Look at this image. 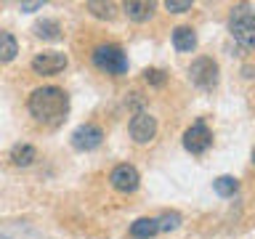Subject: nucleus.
I'll use <instances>...</instances> for the list:
<instances>
[{
	"mask_svg": "<svg viewBox=\"0 0 255 239\" xmlns=\"http://www.w3.org/2000/svg\"><path fill=\"white\" fill-rule=\"evenodd\" d=\"M27 109L29 115L43 125H59L69 112V96L64 88L56 85H43L35 88L27 99Z\"/></svg>",
	"mask_w": 255,
	"mask_h": 239,
	"instance_id": "1",
	"label": "nucleus"
},
{
	"mask_svg": "<svg viewBox=\"0 0 255 239\" xmlns=\"http://www.w3.org/2000/svg\"><path fill=\"white\" fill-rule=\"evenodd\" d=\"M229 29L234 40L247 51H255V11L250 5H237L231 8L229 16Z\"/></svg>",
	"mask_w": 255,
	"mask_h": 239,
	"instance_id": "2",
	"label": "nucleus"
},
{
	"mask_svg": "<svg viewBox=\"0 0 255 239\" xmlns=\"http://www.w3.org/2000/svg\"><path fill=\"white\" fill-rule=\"evenodd\" d=\"M91 61L96 64V69L107 72V75H115V77H120V75L128 72V56H125L123 48L115 45V43L96 45L91 51Z\"/></svg>",
	"mask_w": 255,
	"mask_h": 239,
	"instance_id": "3",
	"label": "nucleus"
},
{
	"mask_svg": "<svg viewBox=\"0 0 255 239\" xmlns=\"http://www.w3.org/2000/svg\"><path fill=\"white\" fill-rule=\"evenodd\" d=\"M189 77L197 88L213 91V88L218 85V64H215V59H210V56H199V59L191 61Z\"/></svg>",
	"mask_w": 255,
	"mask_h": 239,
	"instance_id": "4",
	"label": "nucleus"
},
{
	"mask_svg": "<svg viewBox=\"0 0 255 239\" xmlns=\"http://www.w3.org/2000/svg\"><path fill=\"white\" fill-rule=\"evenodd\" d=\"M128 133H130V138L138 143V146H146V143H151L157 135V120L151 117L149 112H135L130 117V122H128Z\"/></svg>",
	"mask_w": 255,
	"mask_h": 239,
	"instance_id": "5",
	"label": "nucleus"
},
{
	"mask_svg": "<svg viewBox=\"0 0 255 239\" xmlns=\"http://www.w3.org/2000/svg\"><path fill=\"white\" fill-rule=\"evenodd\" d=\"M210 146H213V133L202 120H197L191 127H186V133H183V149L189 154H205Z\"/></svg>",
	"mask_w": 255,
	"mask_h": 239,
	"instance_id": "6",
	"label": "nucleus"
},
{
	"mask_svg": "<svg viewBox=\"0 0 255 239\" xmlns=\"http://www.w3.org/2000/svg\"><path fill=\"white\" fill-rule=\"evenodd\" d=\"M109 183H112L115 191H120V194H133V191L141 186V175H138V170H135L133 165L123 162V165H117L115 170L109 173Z\"/></svg>",
	"mask_w": 255,
	"mask_h": 239,
	"instance_id": "7",
	"label": "nucleus"
},
{
	"mask_svg": "<svg viewBox=\"0 0 255 239\" xmlns=\"http://www.w3.org/2000/svg\"><path fill=\"white\" fill-rule=\"evenodd\" d=\"M72 146H75L77 151H91L96 146H101V141H104V130L99 125H93V122H83L80 127H75L72 130Z\"/></svg>",
	"mask_w": 255,
	"mask_h": 239,
	"instance_id": "8",
	"label": "nucleus"
},
{
	"mask_svg": "<svg viewBox=\"0 0 255 239\" xmlns=\"http://www.w3.org/2000/svg\"><path fill=\"white\" fill-rule=\"evenodd\" d=\"M67 64H69V59L64 53H59V51H43V53H37L35 59H32V72L35 75H59V72H64L67 69Z\"/></svg>",
	"mask_w": 255,
	"mask_h": 239,
	"instance_id": "9",
	"label": "nucleus"
},
{
	"mask_svg": "<svg viewBox=\"0 0 255 239\" xmlns=\"http://www.w3.org/2000/svg\"><path fill=\"white\" fill-rule=\"evenodd\" d=\"M123 11L130 21L143 24V21H149L151 16H154V3H146V0H128V3L123 5Z\"/></svg>",
	"mask_w": 255,
	"mask_h": 239,
	"instance_id": "10",
	"label": "nucleus"
},
{
	"mask_svg": "<svg viewBox=\"0 0 255 239\" xmlns=\"http://www.w3.org/2000/svg\"><path fill=\"white\" fill-rule=\"evenodd\" d=\"M173 48L178 53H191L197 48V32L191 27H175L173 29Z\"/></svg>",
	"mask_w": 255,
	"mask_h": 239,
	"instance_id": "11",
	"label": "nucleus"
},
{
	"mask_svg": "<svg viewBox=\"0 0 255 239\" xmlns=\"http://www.w3.org/2000/svg\"><path fill=\"white\" fill-rule=\"evenodd\" d=\"M8 159H11L16 167H29L37 159V149L32 146V143H16L11 149V154H8Z\"/></svg>",
	"mask_w": 255,
	"mask_h": 239,
	"instance_id": "12",
	"label": "nucleus"
},
{
	"mask_svg": "<svg viewBox=\"0 0 255 239\" xmlns=\"http://www.w3.org/2000/svg\"><path fill=\"white\" fill-rule=\"evenodd\" d=\"M128 234L133 239H151L159 234V226H157V218H138L130 223V229H128Z\"/></svg>",
	"mask_w": 255,
	"mask_h": 239,
	"instance_id": "13",
	"label": "nucleus"
},
{
	"mask_svg": "<svg viewBox=\"0 0 255 239\" xmlns=\"http://www.w3.org/2000/svg\"><path fill=\"white\" fill-rule=\"evenodd\" d=\"M16 53H19V40H16L11 32L0 29V64L13 61Z\"/></svg>",
	"mask_w": 255,
	"mask_h": 239,
	"instance_id": "14",
	"label": "nucleus"
},
{
	"mask_svg": "<svg viewBox=\"0 0 255 239\" xmlns=\"http://www.w3.org/2000/svg\"><path fill=\"white\" fill-rule=\"evenodd\" d=\"M32 32H35V37H43V40H59L61 37V24L56 19H40V21H35Z\"/></svg>",
	"mask_w": 255,
	"mask_h": 239,
	"instance_id": "15",
	"label": "nucleus"
},
{
	"mask_svg": "<svg viewBox=\"0 0 255 239\" xmlns=\"http://www.w3.org/2000/svg\"><path fill=\"white\" fill-rule=\"evenodd\" d=\"M213 189L218 197H234V191L239 189V181L234 175H218V178L213 181Z\"/></svg>",
	"mask_w": 255,
	"mask_h": 239,
	"instance_id": "16",
	"label": "nucleus"
},
{
	"mask_svg": "<svg viewBox=\"0 0 255 239\" xmlns=\"http://www.w3.org/2000/svg\"><path fill=\"white\" fill-rule=\"evenodd\" d=\"M88 11H91L96 19H115V3H101V0H88Z\"/></svg>",
	"mask_w": 255,
	"mask_h": 239,
	"instance_id": "17",
	"label": "nucleus"
},
{
	"mask_svg": "<svg viewBox=\"0 0 255 239\" xmlns=\"http://www.w3.org/2000/svg\"><path fill=\"white\" fill-rule=\"evenodd\" d=\"M157 226H159V231H175V229L181 226V215L175 213V210L173 213H162L157 218Z\"/></svg>",
	"mask_w": 255,
	"mask_h": 239,
	"instance_id": "18",
	"label": "nucleus"
},
{
	"mask_svg": "<svg viewBox=\"0 0 255 239\" xmlns=\"http://www.w3.org/2000/svg\"><path fill=\"white\" fill-rule=\"evenodd\" d=\"M143 80H146L149 85H154V88H162V85L167 83V72H165V69H154V67H151V69L143 72Z\"/></svg>",
	"mask_w": 255,
	"mask_h": 239,
	"instance_id": "19",
	"label": "nucleus"
},
{
	"mask_svg": "<svg viewBox=\"0 0 255 239\" xmlns=\"http://www.w3.org/2000/svg\"><path fill=\"white\" fill-rule=\"evenodd\" d=\"M165 8L170 13H186V11H191V0H167Z\"/></svg>",
	"mask_w": 255,
	"mask_h": 239,
	"instance_id": "20",
	"label": "nucleus"
},
{
	"mask_svg": "<svg viewBox=\"0 0 255 239\" xmlns=\"http://www.w3.org/2000/svg\"><path fill=\"white\" fill-rule=\"evenodd\" d=\"M19 8H21V11H27V13H29V11H37V8H43V3H40V0H37V3H21Z\"/></svg>",
	"mask_w": 255,
	"mask_h": 239,
	"instance_id": "21",
	"label": "nucleus"
},
{
	"mask_svg": "<svg viewBox=\"0 0 255 239\" xmlns=\"http://www.w3.org/2000/svg\"><path fill=\"white\" fill-rule=\"evenodd\" d=\"M253 165H255V149H253Z\"/></svg>",
	"mask_w": 255,
	"mask_h": 239,
	"instance_id": "22",
	"label": "nucleus"
},
{
	"mask_svg": "<svg viewBox=\"0 0 255 239\" xmlns=\"http://www.w3.org/2000/svg\"><path fill=\"white\" fill-rule=\"evenodd\" d=\"M0 239H8V237H0Z\"/></svg>",
	"mask_w": 255,
	"mask_h": 239,
	"instance_id": "23",
	"label": "nucleus"
}]
</instances>
